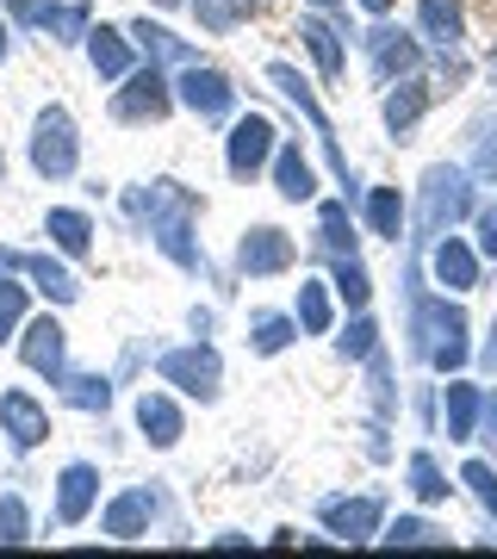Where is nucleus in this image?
I'll return each mask as SVG.
<instances>
[{"mask_svg": "<svg viewBox=\"0 0 497 559\" xmlns=\"http://www.w3.org/2000/svg\"><path fill=\"white\" fill-rule=\"evenodd\" d=\"M125 212L150 224V237H156V249L168 261L199 267V249H193V193H187V187H175V180H150V187H138V193L125 200Z\"/></svg>", "mask_w": 497, "mask_h": 559, "instance_id": "1", "label": "nucleus"}, {"mask_svg": "<svg viewBox=\"0 0 497 559\" xmlns=\"http://www.w3.org/2000/svg\"><path fill=\"white\" fill-rule=\"evenodd\" d=\"M411 336H417V355L436 360L441 373H460V367H466V318H460V305L417 299V311H411Z\"/></svg>", "mask_w": 497, "mask_h": 559, "instance_id": "2", "label": "nucleus"}, {"mask_svg": "<svg viewBox=\"0 0 497 559\" xmlns=\"http://www.w3.org/2000/svg\"><path fill=\"white\" fill-rule=\"evenodd\" d=\"M466 212H473V180H466V168H429L423 175V212H417L423 237H448Z\"/></svg>", "mask_w": 497, "mask_h": 559, "instance_id": "3", "label": "nucleus"}, {"mask_svg": "<svg viewBox=\"0 0 497 559\" xmlns=\"http://www.w3.org/2000/svg\"><path fill=\"white\" fill-rule=\"evenodd\" d=\"M75 162H81L75 119H69L62 106H50L38 119V138H32V168H38L44 180H62V175H75Z\"/></svg>", "mask_w": 497, "mask_h": 559, "instance_id": "4", "label": "nucleus"}, {"mask_svg": "<svg viewBox=\"0 0 497 559\" xmlns=\"http://www.w3.org/2000/svg\"><path fill=\"white\" fill-rule=\"evenodd\" d=\"M162 380L180 385V392H193V399H218L224 360H218V348L193 342V348H175V355H162Z\"/></svg>", "mask_w": 497, "mask_h": 559, "instance_id": "5", "label": "nucleus"}, {"mask_svg": "<svg viewBox=\"0 0 497 559\" xmlns=\"http://www.w3.org/2000/svg\"><path fill=\"white\" fill-rule=\"evenodd\" d=\"M268 81H274V87L298 106V112H305V119H311V131H318L323 150H330V168H336V180H342V187H355V180H348V162H342V150H336V138H330V119H323V106L311 100V87L298 81V69H286V62H268Z\"/></svg>", "mask_w": 497, "mask_h": 559, "instance_id": "6", "label": "nucleus"}, {"mask_svg": "<svg viewBox=\"0 0 497 559\" xmlns=\"http://www.w3.org/2000/svg\"><path fill=\"white\" fill-rule=\"evenodd\" d=\"M187 112H199V119H224L230 106H237V87L218 75V69H199V62H187V75H180V94H175Z\"/></svg>", "mask_w": 497, "mask_h": 559, "instance_id": "7", "label": "nucleus"}, {"mask_svg": "<svg viewBox=\"0 0 497 559\" xmlns=\"http://www.w3.org/2000/svg\"><path fill=\"white\" fill-rule=\"evenodd\" d=\"M268 156H274V124L261 119V112H249V119H237V131H230V150H224V162H230V175L249 180L268 168Z\"/></svg>", "mask_w": 497, "mask_h": 559, "instance_id": "8", "label": "nucleus"}, {"mask_svg": "<svg viewBox=\"0 0 497 559\" xmlns=\"http://www.w3.org/2000/svg\"><path fill=\"white\" fill-rule=\"evenodd\" d=\"M367 57H374V75L379 81H411L417 75V38H404V32H392V25H379V32H367Z\"/></svg>", "mask_w": 497, "mask_h": 559, "instance_id": "9", "label": "nucleus"}, {"mask_svg": "<svg viewBox=\"0 0 497 559\" xmlns=\"http://www.w3.org/2000/svg\"><path fill=\"white\" fill-rule=\"evenodd\" d=\"M379 498H336V503H323V528L336 540H348V547H360V540H374L379 535Z\"/></svg>", "mask_w": 497, "mask_h": 559, "instance_id": "10", "label": "nucleus"}, {"mask_svg": "<svg viewBox=\"0 0 497 559\" xmlns=\"http://www.w3.org/2000/svg\"><path fill=\"white\" fill-rule=\"evenodd\" d=\"M168 106H175V94H168V81H162L156 62H150V69L131 75V87H125L119 100H113V112H119V119H168Z\"/></svg>", "mask_w": 497, "mask_h": 559, "instance_id": "11", "label": "nucleus"}, {"mask_svg": "<svg viewBox=\"0 0 497 559\" xmlns=\"http://www.w3.org/2000/svg\"><path fill=\"white\" fill-rule=\"evenodd\" d=\"M0 429L13 436V448H38L50 436V411L32 392H0Z\"/></svg>", "mask_w": 497, "mask_h": 559, "instance_id": "12", "label": "nucleus"}, {"mask_svg": "<svg viewBox=\"0 0 497 559\" xmlns=\"http://www.w3.org/2000/svg\"><path fill=\"white\" fill-rule=\"evenodd\" d=\"M237 267L242 274H280V267H293V237L274 230V224H256L237 249Z\"/></svg>", "mask_w": 497, "mask_h": 559, "instance_id": "13", "label": "nucleus"}, {"mask_svg": "<svg viewBox=\"0 0 497 559\" xmlns=\"http://www.w3.org/2000/svg\"><path fill=\"white\" fill-rule=\"evenodd\" d=\"M99 498V473L94 466H62V479H57V522L62 528H75V522H87V510H94Z\"/></svg>", "mask_w": 497, "mask_h": 559, "instance_id": "14", "label": "nucleus"}, {"mask_svg": "<svg viewBox=\"0 0 497 559\" xmlns=\"http://www.w3.org/2000/svg\"><path fill=\"white\" fill-rule=\"evenodd\" d=\"M62 323L57 318H38V323H25V342H20V355L32 373H44V380H62Z\"/></svg>", "mask_w": 497, "mask_h": 559, "instance_id": "15", "label": "nucleus"}, {"mask_svg": "<svg viewBox=\"0 0 497 559\" xmlns=\"http://www.w3.org/2000/svg\"><path fill=\"white\" fill-rule=\"evenodd\" d=\"M150 516H156V503H150V491H119V498L106 503V516H99V528L113 540H138L150 535Z\"/></svg>", "mask_w": 497, "mask_h": 559, "instance_id": "16", "label": "nucleus"}, {"mask_svg": "<svg viewBox=\"0 0 497 559\" xmlns=\"http://www.w3.org/2000/svg\"><path fill=\"white\" fill-rule=\"evenodd\" d=\"M429 267H436V280L448 286V293H466V286H478V255H473L460 237H436V255H429Z\"/></svg>", "mask_w": 497, "mask_h": 559, "instance_id": "17", "label": "nucleus"}, {"mask_svg": "<svg viewBox=\"0 0 497 559\" xmlns=\"http://www.w3.org/2000/svg\"><path fill=\"white\" fill-rule=\"evenodd\" d=\"M138 429L150 436V448H175V441L187 436L175 399H162V392H143V399H138Z\"/></svg>", "mask_w": 497, "mask_h": 559, "instance_id": "18", "label": "nucleus"}, {"mask_svg": "<svg viewBox=\"0 0 497 559\" xmlns=\"http://www.w3.org/2000/svg\"><path fill=\"white\" fill-rule=\"evenodd\" d=\"M87 57H94V69H99L106 81H125V75H131V44H125V32H113V25L87 32Z\"/></svg>", "mask_w": 497, "mask_h": 559, "instance_id": "19", "label": "nucleus"}, {"mask_svg": "<svg viewBox=\"0 0 497 559\" xmlns=\"http://www.w3.org/2000/svg\"><path fill=\"white\" fill-rule=\"evenodd\" d=\"M13 13L32 25H50L62 38H81L87 32V7H50V0H13Z\"/></svg>", "mask_w": 497, "mask_h": 559, "instance_id": "20", "label": "nucleus"}, {"mask_svg": "<svg viewBox=\"0 0 497 559\" xmlns=\"http://www.w3.org/2000/svg\"><path fill=\"white\" fill-rule=\"evenodd\" d=\"M274 187H280V200H311V187H318V175H311V162L298 156V143L274 150Z\"/></svg>", "mask_w": 497, "mask_h": 559, "instance_id": "21", "label": "nucleus"}, {"mask_svg": "<svg viewBox=\"0 0 497 559\" xmlns=\"http://www.w3.org/2000/svg\"><path fill=\"white\" fill-rule=\"evenodd\" d=\"M298 38H305V50L318 57V69H323V75H330V81L342 75V62H348V57H342V32H336V25L305 20V25H298Z\"/></svg>", "mask_w": 497, "mask_h": 559, "instance_id": "22", "label": "nucleus"}, {"mask_svg": "<svg viewBox=\"0 0 497 559\" xmlns=\"http://www.w3.org/2000/svg\"><path fill=\"white\" fill-rule=\"evenodd\" d=\"M131 38L143 44V57H150V62H193V50H187V38H175L168 25H150V20H138V25H131Z\"/></svg>", "mask_w": 497, "mask_h": 559, "instance_id": "23", "label": "nucleus"}, {"mask_svg": "<svg viewBox=\"0 0 497 559\" xmlns=\"http://www.w3.org/2000/svg\"><path fill=\"white\" fill-rule=\"evenodd\" d=\"M423 32L441 44V50H454L460 44V25H466V13H460V0H423Z\"/></svg>", "mask_w": 497, "mask_h": 559, "instance_id": "24", "label": "nucleus"}, {"mask_svg": "<svg viewBox=\"0 0 497 559\" xmlns=\"http://www.w3.org/2000/svg\"><path fill=\"white\" fill-rule=\"evenodd\" d=\"M367 224H374V237H386V242L404 237V200H398V187H374V200H367Z\"/></svg>", "mask_w": 497, "mask_h": 559, "instance_id": "25", "label": "nucleus"}, {"mask_svg": "<svg viewBox=\"0 0 497 559\" xmlns=\"http://www.w3.org/2000/svg\"><path fill=\"white\" fill-rule=\"evenodd\" d=\"M423 106H429V94H423L417 81H404V87H392V94H386V131H411V124L423 119Z\"/></svg>", "mask_w": 497, "mask_h": 559, "instance_id": "26", "label": "nucleus"}, {"mask_svg": "<svg viewBox=\"0 0 497 559\" xmlns=\"http://www.w3.org/2000/svg\"><path fill=\"white\" fill-rule=\"evenodd\" d=\"M478 385H448V441H473V423H478Z\"/></svg>", "mask_w": 497, "mask_h": 559, "instance_id": "27", "label": "nucleus"}, {"mask_svg": "<svg viewBox=\"0 0 497 559\" xmlns=\"http://www.w3.org/2000/svg\"><path fill=\"white\" fill-rule=\"evenodd\" d=\"M50 237H57L62 255H87L94 249V224H87V212H50Z\"/></svg>", "mask_w": 497, "mask_h": 559, "instance_id": "28", "label": "nucleus"}, {"mask_svg": "<svg viewBox=\"0 0 497 559\" xmlns=\"http://www.w3.org/2000/svg\"><path fill=\"white\" fill-rule=\"evenodd\" d=\"M298 330H311V336L330 330V286L323 280H305L298 286Z\"/></svg>", "mask_w": 497, "mask_h": 559, "instance_id": "29", "label": "nucleus"}, {"mask_svg": "<svg viewBox=\"0 0 497 559\" xmlns=\"http://www.w3.org/2000/svg\"><path fill=\"white\" fill-rule=\"evenodd\" d=\"M20 267H25V274H32V280H38V286H44V293H50V299H57V305H69V299H75V293H81V286H75V274H69V267H57V261H44V255L20 261Z\"/></svg>", "mask_w": 497, "mask_h": 559, "instance_id": "30", "label": "nucleus"}, {"mask_svg": "<svg viewBox=\"0 0 497 559\" xmlns=\"http://www.w3.org/2000/svg\"><path fill=\"white\" fill-rule=\"evenodd\" d=\"M249 7H256V0H193V13H199L205 32H237V25L249 20Z\"/></svg>", "mask_w": 497, "mask_h": 559, "instance_id": "31", "label": "nucleus"}, {"mask_svg": "<svg viewBox=\"0 0 497 559\" xmlns=\"http://www.w3.org/2000/svg\"><path fill=\"white\" fill-rule=\"evenodd\" d=\"M330 286L348 299V311H360V305L374 299V280H367V267H360L355 255H336V280H330Z\"/></svg>", "mask_w": 497, "mask_h": 559, "instance_id": "32", "label": "nucleus"}, {"mask_svg": "<svg viewBox=\"0 0 497 559\" xmlns=\"http://www.w3.org/2000/svg\"><path fill=\"white\" fill-rule=\"evenodd\" d=\"M411 491H417L423 503H441L448 498V479H441V466L429 454H411Z\"/></svg>", "mask_w": 497, "mask_h": 559, "instance_id": "33", "label": "nucleus"}, {"mask_svg": "<svg viewBox=\"0 0 497 559\" xmlns=\"http://www.w3.org/2000/svg\"><path fill=\"white\" fill-rule=\"evenodd\" d=\"M318 224H323V242H330L336 255H355V224H348V205H323Z\"/></svg>", "mask_w": 497, "mask_h": 559, "instance_id": "34", "label": "nucleus"}, {"mask_svg": "<svg viewBox=\"0 0 497 559\" xmlns=\"http://www.w3.org/2000/svg\"><path fill=\"white\" fill-rule=\"evenodd\" d=\"M32 540V516L20 498H0V547H25Z\"/></svg>", "mask_w": 497, "mask_h": 559, "instance_id": "35", "label": "nucleus"}, {"mask_svg": "<svg viewBox=\"0 0 497 559\" xmlns=\"http://www.w3.org/2000/svg\"><path fill=\"white\" fill-rule=\"evenodd\" d=\"M436 528L429 522H417V516H398L392 528H386V547H436Z\"/></svg>", "mask_w": 497, "mask_h": 559, "instance_id": "36", "label": "nucleus"}, {"mask_svg": "<svg viewBox=\"0 0 497 559\" xmlns=\"http://www.w3.org/2000/svg\"><path fill=\"white\" fill-rule=\"evenodd\" d=\"M69 404H81V411H106V404H113V385L94 380V373H75V380H69Z\"/></svg>", "mask_w": 497, "mask_h": 559, "instance_id": "37", "label": "nucleus"}, {"mask_svg": "<svg viewBox=\"0 0 497 559\" xmlns=\"http://www.w3.org/2000/svg\"><path fill=\"white\" fill-rule=\"evenodd\" d=\"M293 330H298L293 318H256V355H280L293 342Z\"/></svg>", "mask_w": 497, "mask_h": 559, "instance_id": "38", "label": "nucleus"}, {"mask_svg": "<svg viewBox=\"0 0 497 559\" xmlns=\"http://www.w3.org/2000/svg\"><path fill=\"white\" fill-rule=\"evenodd\" d=\"M342 355H348V360H374L379 355V330L367 318H355V323H348V336H342Z\"/></svg>", "mask_w": 497, "mask_h": 559, "instance_id": "39", "label": "nucleus"}, {"mask_svg": "<svg viewBox=\"0 0 497 559\" xmlns=\"http://www.w3.org/2000/svg\"><path fill=\"white\" fill-rule=\"evenodd\" d=\"M20 318H25V286H13V280H0V342L20 330Z\"/></svg>", "mask_w": 497, "mask_h": 559, "instance_id": "40", "label": "nucleus"}, {"mask_svg": "<svg viewBox=\"0 0 497 559\" xmlns=\"http://www.w3.org/2000/svg\"><path fill=\"white\" fill-rule=\"evenodd\" d=\"M460 479L473 485V498H478V503H485V510L497 516V473H492V466H485V460H473V466H466Z\"/></svg>", "mask_w": 497, "mask_h": 559, "instance_id": "41", "label": "nucleus"}, {"mask_svg": "<svg viewBox=\"0 0 497 559\" xmlns=\"http://www.w3.org/2000/svg\"><path fill=\"white\" fill-rule=\"evenodd\" d=\"M478 249H485V255H497V212H485V218H478Z\"/></svg>", "mask_w": 497, "mask_h": 559, "instance_id": "42", "label": "nucleus"}, {"mask_svg": "<svg viewBox=\"0 0 497 559\" xmlns=\"http://www.w3.org/2000/svg\"><path fill=\"white\" fill-rule=\"evenodd\" d=\"M478 417H485V436L497 441V399H478Z\"/></svg>", "mask_w": 497, "mask_h": 559, "instance_id": "43", "label": "nucleus"}, {"mask_svg": "<svg viewBox=\"0 0 497 559\" xmlns=\"http://www.w3.org/2000/svg\"><path fill=\"white\" fill-rule=\"evenodd\" d=\"M478 175H485V180L497 175V143H485V150H478Z\"/></svg>", "mask_w": 497, "mask_h": 559, "instance_id": "44", "label": "nucleus"}, {"mask_svg": "<svg viewBox=\"0 0 497 559\" xmlns=\"http://www.w3.org/2000/svg\"><path fill=\"white\" fill-rule=\"evenodd\" d=\"M485 367L497 373V323H492V342H485Z\"/></svg>", "mask_w": 497, "mask_h": 559, "instance_id": "45", "label": "nucleus"}, {"mask_svg": "<svg viewBox=\"0 0 497 559\" xmlns=\"http://www.w3.org/2000/svg\"><path fill=\"white\" fill-rule=\"evenodd\" d=\"M360 7H367V13H392V0H360Z\"/></svg>", "mask_w": 497, "mask_h": 559, "instance_id": "46", "label": "nucleus"}, {"mask_svg": "<svg viewBox=\"0 0 497 559\" xmlns=\"http://www.w3.org/2000/svg\"><path fill=\"white\" fill-rule=\"evenodd\" d=\"M0 62H7V25H0Z\"/></svg>", "mask_w": 497, "mask_h": 559, "instance_id": "47", "label": "nucleus"}, {"mask_svg": "<svg viewBox=\"0 0 497 559\" xmlns=\"http://www.w3.org/2000/svg\"><path fill=\"white\" fill-rule=\"evenodd\" d=\"M311 7H336V0H311Z\"/></svg>", "mask_w": 497, "mask_h": 559, "instance_id": "48", "label": "nucleus"}, {"mask_svg": "<svg viewBox=\"0 0 497 559\" xmlns=\"http://www.w3.org/2000/svg\"><path fill=\"white\" fill-rule=\"evenodd\" d=\"M156 7H180V0H156Z\"/></svg>", "mask_w": 497, "mask_h": 559, "instance_id": "49", "label": "nucleus"}]
</instances>
